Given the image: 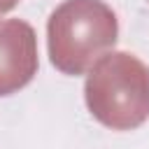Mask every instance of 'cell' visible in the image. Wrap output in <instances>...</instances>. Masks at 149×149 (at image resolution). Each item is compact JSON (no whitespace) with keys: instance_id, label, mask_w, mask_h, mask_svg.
<instances>
[{"instance_id":"3957f363","label":"cell","mask_w":149,"mask_h":149,"mask_svg":"<svg viewBox=\"0 0 149 149\" xmlns=\"http://www.w3.org/2000/svg\"><path fill=\"white\" fill-rule=\"evenodd\" d=\"M37 72V37L21 19L0 21V95L23 88Z\"/></svg>"},{"instance_id":"277c9868","label":"cell","mask_w":149,"mask_h":149,"mask_svg":"<svg viewBox=\"0 0 149 149\" xmlns=\"http://www.w3.org/2000/svg\"><path fill=\"white\" fill-rule=\"evenodd\" d=\"M16 5H19V0H0V16L7 14L9 9H14Z\"/></svg>"},{"instance_id":"7a4b0ae2","label":"cell","mask_w":149,"mask_h":149,"mask_svg":"<svg viewBox=\"0 0 149 149\" xmlns=\"http://www.w3.org/2000/svg\"><path fill=\"white\" fill-rule=\"evenodd\" d=\"M119 37V21L102 0H65L47 23L51 63L65 74L86 72Z\"/></svg>"},{"instance_id":"6da1fadb","label":"cell","mask_w":149,"mask_h":149,"mask_svg":"<svg viewBox=\"0 0 149 149\" xmlns=\"http://www.w3.org/2000/svg\"><path fill=\"white\" fill-rule=\"evenodd\" d=\"M88 112L112 130H130L149 119V68L128 51L100 56L84 84Z\"/></svg>"}]
</instances>
